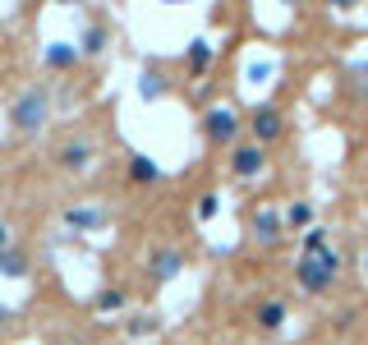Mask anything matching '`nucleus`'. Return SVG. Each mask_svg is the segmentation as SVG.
Listing matches in <instances>:
<instances>
[{
  "label": "nucleus",
  "mask_w": 368,
  "mask_h": 345,
  "mask_svg": "<svg viewBox=\"0 0 368 345\" xmlns=\"http://www.w3.org/2000/svg\"><path fill=\"white\" fill-rule=\"evenodd\" d=\"M350 74H354V88H359V92H368V65H354Z\"/></svg>",
  "instance_id": "obj_19"
},
{
  "label": "nucleus",
  "mask_w": 368,
  "mask_h": 345,
  "mask_svg": "<svg viewBox=\"0 0 368 345\" xmlns=\"http://www.w3.org/2000/svg\"><path fill=\"white\" fill-rule=\"evenodd\" d=\"M281 129H286V120H281V111H276V106H258V111H253V138H258V143L281 138Z\"/></svg>",
  "instance_id": "obj_5"
},
{
  "label": "nucleus",
  "mask_w": 368,
  "mask_h": 345,
  "mask_svg": "<svg viewBox=\"0 0 368 345\" xmlns=\"http://www.w3.org/2000/svg\"><path fill=\"white\" fill-rule=\"evenodd\" d=\"M336 271H341V258L332 254V249H318V254H304V258H299L295 276H299V285H304L308 295H322V290H332Z\"/></svg>",
  "instance_id": "obj_1"
},
{
  "label": "nucleus",
  "mask_w": 368,
  "mask_h": 345,
  "mask_svg": "<svg viewBox=\"0 0 368 345\" xmlns=\"http://www.w3.org/2000/svg\"><path fill=\"white\" fill-rule=\"evenodd\" d=\"M0 271H5V276H28V258L19 254V249H0Z\"/></svg>",
  "instance_id": "obj_8"
},
{
  "label": "nucleus",
  "mask_w": 368,
  "mask_h": 345,
  "mask_svg": "<svg viewBox=\"0 0 368 345\" xmlns=\"http://www.w3.org/2000/svg\"><path fill=\"white\" fill-rule=\"evenodd\" d=\"M92 162V143H78V138H69L60 148V166H69V170H78V166Z\"/></svg>",
  "instance_id": "obj_7"
},
{
  "label": "nucleus",
  "mask_w": 368,
  "mask_h": 345,
  "mask_svg": "<svg viewBox=\"0 0 368 345\" xmlns=\"http://www.w3.org/2000/svg\"><path fill=\"white\" fill-rule=\"evenodd\" d=\"M102 221V212H92V208H83V212H69V225H78V230H92V225Z\"/></svg>",
  "instance_id": "obj_13"
},
{
  "label": "nucleus",
  "mask_w": 368,
  "mask_h": 345,
  "mask_svg": "<svg viewBox=\"0 0 368 345\" xmlns=\"http://www.w3.org/2000/svg\"><path fill=\"white\" fill-rule=\"evenodd\" d=\"M152 92H161V74H143V97H152Z\"/></svg>",
  "instance_id": "obj_18"
},
{
  "label": "nucleus",
  "mask_w": 368,
  "mask_h": 345,
  "mask_svg": "<svg viewBox=\"0 0 368 345\" xmlns=\"http://www.w3.org/2000/svg\"><path fill=\"white\" fill-rule=\"evenodd\" d=\"M97 309H124V290H106V295H102V300H97Z\"/></svg>",
  "instance_id": "obj_17"
},
{
  "label": "nucleus",
  "mask_w": 368,
  "mask_h": 345,
  "mask_svg": "<svg viewBox=\"0 0 368 345\" xmlns=\"http://www.w3.org/2000/svg\"><path fill=\"white\" fill-rule=\"evenodd\" d=\"M203 129H207V138H212V143H221V148H226L230 138L240 134V115H235V111H226V106H216V111H207V115H203Z\"/></svg>",
  "instance_id": "obj_3"
},
{
  "label": "nucleus",
  "mask_w": 368,
  "mask_h": 345,
  "mask_svg": "<svg viewBox=\"0 0 368 345\" xmlns=\"http://www.w3.org/2000/svg\"><path fill=\"white\" fill-rule=\"evenodd\" d=\"M74 60V46H51L46 51V65H69Z\"/></svg>",
  "instance_id": "obj_16"
},
{
  "label": "nucleus",
  "mask_w": 368,
  "mask_h": 345,
  "mask_svg": "<svg viewBox=\"0 0 368 345\" xmlns=\"http://www.w3.org/2000/svg\"><path fill=\"white\" fill-rule=\"evenodd\" d=\"M0 249H10V225L0 221Z\"/></svg>",
  "instance_id": "obj_22"
},
{
  "label": "nucleus",
  "mask_w": 368,
  "mask_h": 345,
  "mask_svg": "<svg viewBox=\"0 0 368 345\" xmlns=\"http://www.w3.org/2000/svg\"><path fill=\"white\" fill-rule=\"evenodd\" d=\"M262 166H267V152H262V143H240V148L230 152V170H235V175H258Z\"/></svg>",
  "instance_id": "obj_4"
},
{
  "label": "nucleus",
  "mask_w": 368,
  "mask_h": 345,
  "mask_svg": "<svg viewBox=\"0 0 368 345\" xmlns=\"http://www.w3.org/2000/svg\"><path fill=\"white\" fill-rule=\"evenodd\" d=\"M286 225H295V230L313 225V208H308V203H290V212H286Z\"/></svg>",
  "instance_id": "obj_12"
},
{
  "label": "nucleus",
  "mask_w": 368,
  "mask_h": 345,
  "mask_svg": "<svg viewBox=\"0 0 368 345\" xmlns=\"http://www.w3.org/2000/svg\"><path fill=\"white\" fill-rule=\"evenodd\" d=\"M212 212H216V198H212V194L198 198V216H212Z\"/></svg>",
  "instance_id": "obj_20"
},
{
  "label": "nucleus",
  "mask_w": 368,
  "mask_h": 345,
  "mask_svg": "<svg viewBox=\"0 0 368 345\" xmlns=\"http://www.w3.org/2000/svg\"><path fill=\"white\" fill-rule=\"evenodd\" d=\"M42 120H46V92H42V88H28L14 106H10V124H14V129H23V134L42 129Z\"/></svg>",
  "instance_id": "obj_2"
},
{
  "label": "nucleus",
  "mask_w": 368,
  "mask_h": 345,
  "mask_svg": "<svg viewBox=\"0 0 368 345\" xmlns=\"http://www.w3.org/2000/svg\"><path fill=\"white\" fill-rule=\"evenodd\" d=\"M281 230H286V216H276V212H258V216H253V235H258L262 244H276Z\"/></svg>",
  "instance_id": "obj_6"
},
{
  "label": "nucleus",
  "mask_w": 368,
  "mask_h": 345,
  "mask_svg": "<svg viewBox=\"0 0 368 345\" xmlns=\"http://www.w3.org/2000/svg\"><path fill=\"white\" fill-rule=\"evenodd\" d=\"M83 46H88V51H102V28H92V32H88V42H83Z\"/></svg>",
  "instance_id": "obj_21"
},
{
  "label": "nucleus",
  "mask_w": 368,
  "mask_h": 345,
  "mask_svg": "<svg viewBox=\"0 0 368 345\" xmlns=\"http://www.w3.org/2000/svg\"><path fill=\"white\" fill-rule=\"evenodd\" d=\"M207 60H212V46H207V42L189 46V65H194V69H207Z\"/></svg>",
  "instance_id": "obj_14"
},
{
  "label": "nucleus",
  "mask_w": 368,
  "mask_h": 345,
  "mask_svg": "<svg viewBox=\"0 0 368 345\" xmlns=\"http://www.w3.org/2000/svg\"><path fill=\"white\" fill-rule=\"evenodd\" d=\"M5 318H10V313H5V309H0V322H5Z\"/></svg>",
  "instance_id": "obj_23"
},
{
  "label": "nucleus",
  "mask_w": 368,
  "mask_h": 345,
  "mask_svg": "<svg viewBox=\"0 0 368 345\" xmlns=\"http://www.w3.org/2000/svg\"><path fill=\"white\" fill-rule=\"evenodd\" d=\"M157 175H161V170H157L148 157H134V162H129V180H134V184H152Z\"/></svg>",
  "instance_id": "obj_9"
},
{
  "label": "nucleus",
  "mask_w": 368,
  "mask_h": 345,
  "mask_svg": "<svg viewBox=\"0 0 368 345\" xmlns=\"http://www.w3.org/2000/svg\"><path fill=\"white\" fill-rule=\"evenodd\" d=\"M258 322L267 331H276L281 322H286V304H281V300H267V304H262V313H258Z\"/></svg>",
  "instance_id": "obj_10"
},
{
  "label": "nucleus",
  "mask_w": 368,
  "mask_h": 345,
  "mask_svg": "<svg viewBox=\"0 0 368 345\" xmlns=\"http://www.w3.org/2000/svg\"><path fill=\"white\" fill-rule=\"evenodd\" d=\"M152 276H157V281H170V276H180V254H161V258H152Z\"/></svg>",
  "instance_id": "obj_11"
},
{
  "label": "nucleus",
  "mask_w": 368,
  "mask_h": 345,
  "mask_svg": "<svg viewBox=\"0 0 368 345\" xmlns=\"http://www.w3.org/2000/svg\"><path fill=\"white\" fill-rule=\"evenodd\" d=\"M318 249H327V230H322V225L304 235V254H318Z\"/></svg>",
  "instance_id": "obj_15"
}]
</instances>
